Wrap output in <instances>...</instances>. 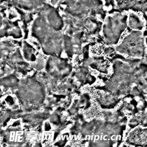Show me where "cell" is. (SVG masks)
Instances as JSON below:
<instances>
[{
    "label": "cell",
    "instance_id": "6da1fadb",
    "mask_svg": "<svg viewBox=\"0 0 147 147\" xmlns=\"http://www.w3.org/2000/svg\"><path fill=\"white\" fill-rule=\"evenodd\" d=\"M144 36L141 30L132 31L117 47V51L136 57H143L145 54Z\"/></svg>",
    "mask_w": 147,
    "mask_h": 147
},
{
    "label": "cell",
    "instance_id": "7a4b0ae2",
    "mask_svg": "<svg viewBox=\"0 0 147 147\" xmlns=\"http://www.w3.org/2000/svg\"><path fill=\"white\" fill-rule=\"evenodd\" d=\"M127 16L120 13L108 16L105 21L103 29L113 43L118 40L121 33L127 26Z\"/></svg>",
    "mask_w": 147,
    "mask_h": 147
},
{
    "label": "cell",
    "instance_id": "3957f363",
    "mask_svg": "<svg viewBox=\"0 0 147 147\" xmlns=\"http://www.w3.org/2000/svg\"><path fill=\"white\" fill-rule=\"evenodd\" d=\"M126 143L134 146H147V128L136 127L130 133Z\"/></svg>",
    "mask_w": 147,
    "mask_h": 147
},
{
    "label": "cell",
    "instance_id": "277c9868",
    "mask_svg": "<svg viewBox=\"0 0 147 147\" xmlns=\"http://www.w3.org/2000/svg\"><path fill=\"white\" fill-rule=\"evenodd\" d=\"M118 7L122 10L147 11V0H115Z\"/></svg>",
    "mask_w": 147,
    "mask_h": 147
},
{
    "label": "cell",
    "instance_id": "5b68a950",
    "mask_svg": "<svg viewBox=\"0 0 147 147\" xmlns=\"http://www.w3.org/2000/svg\"><path fill=\"white\" fill-rule=\"evenodd\" d=\"M13 5L25 10H33L37 8L43 7L46 0H5Z\"/></svg>",
    "mask_w": 147,
    "mask_h": 147
},
{
    "label": "cell",
    "instance_id": "8992f818",
    "mask_svg": "<svg viewBox=\"0 0 147 147\" xmlns=\"http://www.w3.org/2000/svg\"><path fill=\"white\" fill-rule=\"evenodd\" d=\"M78 1L84 7L91 12L98 11L102 5L100 0H78Z\"/></svg>",
    "mask_w": 147,
    "mask_h": 147
},
{
    "label": "cell",
    "instance_id": "52a82bcc",
    "mask_svg": "<svg viewBox=\"0 0 147 147\" xmlns=\"http://www.w3.org/2000/svg\"><path fill=\"white\" fill-rule=\"evenodd\" d=\"M129 25L133 30H141L144 28V22L136 14L130 13L129 19Z\"/></svg>",
    "mask_w": 147,
    "mask_h": 147
},
{
    "label": "cell",
    "instance_id": "ba28073f",
    "mask_svg": "<svg viewBox=\"0 0 147 147\" xmlns=\"http://www.w3.org/2000/svg\"><path fill=\"white\" fill-rule=\"evenodd\" d=\"M75 1V0H61L60 2L61 4L67 6V5H69L71 3H73Z\"/></svg>",
    "mask_w": 147,
    "mask_h": 147
},
{
    "label": "cell",
    "instance_id": "9c48e42d",
    "mask_svg": "<svg viewBox=\"0 0 147 147\" xmlns=\"http://www.w3.org/2000/svg\"><path fill=\"white\" fill-rule=\"evenodd\" d=\"M145 42H146V44L147 45V37H145Z\"/></svg>",
    "mask_w": 147,
    "mask_h": 147
}]
</instances>
